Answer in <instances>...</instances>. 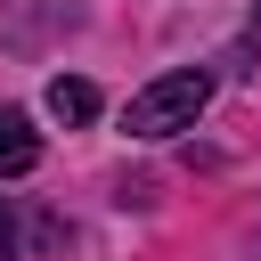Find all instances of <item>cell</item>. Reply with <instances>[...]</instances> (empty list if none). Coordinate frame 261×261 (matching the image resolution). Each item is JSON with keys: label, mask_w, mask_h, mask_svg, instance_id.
I'll return each mask as SVG.
<instances>
[{"label": "cell", "mask_w": 261, "mask_h": 261, "mask_svg": "<svg viewBox=\"0 0 261 261\" xmlns=\"http://www.w3.org/2000/svg\"><path fill=\"white\" fill-rule=\"evenodd\" d=\"M204 106H212V73H204V65H179V73H155V82L122 106V130H130V139H171V130H196Z\"/></svg>", "instance_id": "cell-1"}, {"label": "cell", "mask_w": 261, "mask_h": 261, "mask_svg": "<svg viewBox=\"0 0 261 261\" xmlns=\"http://www.w3.org/2000/svg\"><path fill=\"white\" fill-rule=\"evenodd\" d=\"M41 163V130L16 114V106H0V179H24Z\"/></svg>", "instance_id": "cell-2"}, {"label": "cell", "mask_w": 261, "mask_h": 261, "mask_svg": "<svg viewBox=\"0 0 261 261\" xmlns=\"http://www.w3.org/2000/svg\"><path fill=\"white\" fill-rule=\"evenodd\" d=\"M98 106H106L98 82H82V73H57V82H49V114H57V122H98Z\"/></svg>", "instance_id": "cell-3"}, {"label": "cell", "mask_w": 261, "mask_h": 261, "mask_svg": "<svg viewBox=\"0 0 261 261\" xmlns=\"http://www.w3.org/2000/svg\"><path fill=\"white\" fill-rule=\"evenodd\" d=\"M245 57H261V0H253V16H245V41H237V65Z\"/></svg>", "instance_id": "cell-4"}, {"label": "cell", "mask_w": 261, "mask_h": 261, "mask_svg": "<svg viewBox=\"0 0 261 261\" xmlns=\"http://www.w3.org/2000/svg\"><path fill=\"white\" fill-rule=\"evenodd\" d=\"M0 261H16V220H8V204H0Z\"/></svg>", "instance_id": "cell-5"}]
</instances>
